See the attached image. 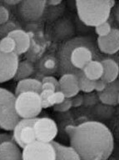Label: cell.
<instances>
[{
	"instance_id": "44dd1931",
	"label": "cell",
	"mask_w": 119,
	"mask_h": 160,
	"mask_svg": "<svg viewBox=\"0 0 119 160\" xmlns=\"http://www.w3.org/2000/svg\"><path fill=\"white\" fill-rule=\"evenodd\" d=\"M78 78V86H79L80 91H82L84 93H89L94 91V84L95 81L88 79L83 75V73H81L77 76Z\"/></svg>"
},
{
	"instance_id": "8992f818",
	"label": "cell",
	"mask_w": 119,
	"mask_h": 160,
	"mask_svg": "<svg viewBox=\"0 0 119 160\" xmlns=\"http://www.w3.org/2000/svg\"><path fill=\"white\" fill-rule=\"evenodd\" d=\"M22 160H55L56 153L51 142L35 141L22 148Z\"/></svg>"
},
{
	"instance_id": "f546056e",
	"label": "cell",
	"mask_w": 119,
	"mask_h": 160,
	"mask_svg": "<svg viewBox=\"0 0 119 160\" xmlns=\"http://www.w3.org/2000/svg\"><path fill=\"white\" fill-rule=\"evenodd\" d=\"M9 21V11L4 5L0 3V25Z\"/></svg>"
},
{
	"instance_id": "603a6c76",
	"label": "cell",
	"mask_w": 119,
	"mask_h": 160,
	"mask_svg": "<svg viewBox=\"0 0 119 160\" xmlns=\"http://www.w3.org/2000/svg\"><path fill=\"white\" fill-rule=\"evenodd\" d=\"M114 112L113 107L112 106H108V105L105 104H99L97 105L96 108H95V113L97 115L98 118H108L112 116V114Z\"/></svg>"
},
{
	"instance_id": "277c9868",
	"label": "cell",
	"mask_w": 119,
	"mask_h": 160,
	"mask_svg": "<svg viewBox=\"0 0 119 160\" xmlns=\"http://www.w3.org/2000/svg\"><path fill=\"white\" fill-rule=\"evenodd\" d=\"M16 96L9 90L0 88V128L12 131L21 118L15 108Z\"/></svg>"
},
{
	"instance_id": "e0dca14e",
	"label": "cell",
	"mask_w": 119,
	"mask_h": 160,
	"mask_svg": "<svg viewBox=\"0 0 119 160\" xmlns=\"http://www.w3.org/2000/svg\"><path fill=\"white\" fill-rule=\"evenodd\" d=\"M56 153L55 160H81L76 150L71 146H65L55 141L51 142Z\"/></svg>"
},
{
	"instance_id": "d590c367",
	"label": "cell",
	"mask_w": 119,
	"mask_h": 160,
	"mask_svg": "<svg viewBox=\"0 0 119 160\" xmlns=\"http://www.w3.org/2000/svg\"><path fill=\"white\" fill-rule=\"evenodd\" d=\"M3 2L8 6H12V5H18L21 2V1L20 0H6Z\"/></svg>"
},
{
	"instance_id": "d6986e66",
	"label": "cell",
	"mask_w": 119,
	"mask_h": 160,
	"mask_svg": "<svg viewBox=\"0 0 119 160\" xmlns=\"http://www.w3.org/2000/svg\"><path fill=\"white\" fill-rule=\"evenodd\" d=\"M82 73L85 77L92 81L101 79L103 73V67L101 61L94 59L88 62L82 69Z\"/></svg>"
},
{
	"instance_id": "484cf974",
	"label": "cell",
	"mask_w": 119,
	"mask_h": 160,
	"mask_svg": "<svg viewBox=\"0 0 119 160\" xmlns=\"http://www.w3.org/2000/svg\"><path fill=\"white\" fill-rule=\"evenodd\" d=\"M64 94L62 93L61 91H56L52 94H51L48 98V103H49L50 107H53L54 105H57L61 103V102L65 99Z\"/></svg>"
},
{
	"instance_id": "74e56055",
	"label": "cell",
	"mask_w": 119,
	"mask_h": 160,
	"mask_svg": "<svg viewBox=\"0 0 119 160\" xmlns=\"http://www.w3.org/2000/svg\"><path fill=\"white\" fill-rule=\"evenodd\" d=\"M107 2L108 6L111 8V9H112V8H115V6H116V2H115L114 0H108V1H107Z\"/></svg>"
},
{
	"instance_id": "d6a6232c",
	"label": "cell",
	"mask_w": 119,
	"mask_h": 160,
	"mask_svg": "<svg viewBox=\"0 0 119 160\" xmlns=\"http://www.w3.org/2000/svg\"><path fill=\"white\" fill-rule=\"evenodd\" d=\"M107 83L105 82H103L102 80L99 79L97 80V81H95V84H94V91L97 92L98 93L101 92H102L103 90L106 88L107 87Z\"/></svg>"
},
{
	"instance_id": "ba28073f",
	"label": "cell",
	"mask_w": 119,
	"mask_h": 160,
	"mask_svg": "<svg viewBox=\"0 0 119 160\" xmlns=\"http://www.w3.org/2000/svg\"><path fill=\"white\" fill-rule=\"evenodd\" d=\"M36 140L39 142H51L57 137L58 128L54 120L50 118H37L33 124Z\"/></svg>"
},
{
	"instance_id": "836d02e7",
	"label": "cell",
	"mask_w": 119,
	"mask_h": 160,
	"mask_svg": "<svg viewBox=\"0 0 119 160\" xmlns=\"http://www.w3.org/2000/svg\"><path fill=\"white\" fill-rule=\"evenodd\" d=\"M4 142H14L12 134L7 133H0V143Z\"/></svg>"
},
{
	"instance_id": "7c38bea8",
	"label": "cell",
	"mask_w": 119,
	"mask_h": 160,
	"mask_svg": "<svg viewBox=\"0 0 119 160\" xmlns=\"http://www.w3.org/2000/svg\"><path fill=\"white\" fill-rule=\"evenodd\" d=\"M58 82H59L60 91L64 94L65 98H71L79 93L80 89L77 75L72 73L62 74Z\"/></svg>"
},
{
	"instance_id": "4316f807",
	"label": "cell",
	"mask_w": 119,
	"mask_h": 160,
	"mask_svg": "<svg viewBox=\"0 0 119 160\" xmlns=\"http://www.w3.org/2000/svg\"><path fill=\"white\" fill-rule=\"evenodd\" d=\"M71 108H72V101H71V98H67L61 103L53 106L54 111L59 112H67Z\"/></svg>"
},
{
	"instance_id": "3957f363",
	"label": "cell",
	"mask_w": 119,
	"mask_h": 160,
	"mask_svg": "<svg viewBox=\"0 0 119 160\" xmlns=\"http://www.w3.org/2000/svg\"><path fill=\"white\" fill-rule=\"evenodd\" d=\"M79 19L89 27H97L109 19L112 9L105 0H77L75 2Z\"/></svg>"
},
{
	"instance_id": "83f0119b",
	"label": "cell",
	"mask_w": 119,
	"mask_h": 160,
	"mask_svg": "<svg viewBox=\"0 0 119 160\" xmlns=\"http://www.w3.org/2000/svg\"><path fill=\"white\" fill-rule=\"evenodd\" d=\"M98 101V95L95 94L93 92L85 93L83 95V104L85 106H94Z\"/></svg>"
},
{
	"instance_id": "e575fe53",
	"label": "cell",
	"mask_w": 119,
	"mask_h": 160,
	"mask_svg": "<svg viewBox=\"0 0 119 160\" xmlns=\"http://www.w3.org/2000/svg\"><path fill=\"white\" fill-rule=\"evenodd\" d=\"M42 90H50V91H53L56 92V88L53 84L50 83V82H44L42 83Z\"/></svg>"
},
{
	"instance_id": "d4e9b609",
	"label": "cell",
	"mask_w": 119,
	"mask_h": 160,
	"mask_svg": "<svg viewBox=\"0 0 119 160\" xmlns=\"http://www.w3.org/2000/svg\"><path fill=\"white\" fill-rule=\"evenodd\" d=\"M112 29V26L108 22V21L103 22L102 24L98 25L97 27H95V32H96L98 37H105V36H107V35L109 34Z\"/></svg>"
},
{
	"instance_id": "5b68a950",
	"label": "cell",
	"mask_w": 119,
	"mask_h": 160,
	"mask_svg": "<svg viewBox=\"0 0 119 160\" xmlns=\"http://www.w3.org/2000/svg\"><path fill=\"white\" fill-rule=\"evenodd\" d=\"M15 108L20 118H36L42 110L39 94L35 92H21L16 96Z\"/></svg>"
},
{
	"instance_id": "f1b7e54d",
	"label": "cell",
	"mask_w": 119,
	"mask_h": 160,
	"mask_svg": "<svg viewBox=\"0 0 119 160\" xmlns=\"http://www.w3.org/2000/svg\"><path fill=\"white\" fill-rule=\"evenodd\" d=\"M53 92H54L53 91H50V90H42V92H40V100H41V104H42V108H50V105L48 103V98Z\"/></svg>"
},
{
	"instance_id": "cb8c5ba5",
	"label": "cell",
	"mask_w": 119,
	"mask_h": 160,
	"mask_svg": "<svg viewBox=\"0 0 119 160\" xmlns=\"http://www.w3.org/2000/svg\"><path fill=\"white\" fill-rule=\"evenodd\" d=\"M19 28H21L19 25L12 21H7L3 24L0 25V40L8 36L10 32H12L13 30L19 29Z\"/></svg>"
},
{
	"instance_id": "ffe728a7",
	"label": "cell",
	"mask_w": 119,
	"mask_h": 160,
	"mask_svg": "<svg viewBox=\"0 0 119 160\" xmlns=\"http://www.w3.org/2000/svg\"><path fill=\"white\" fill-rule=\"evenodd\" d=\"M33 72H34V67L30 61L27 60L21 61V62L19 61L14 79L20 81L25 78H28L33 73Z\"/></svg>"
},
{
	"instance_id": "6da1fadb",
	"label": "cell",
	"mask_w": 119,
	"mask_h": 160,
	"mask_svg": "<svg viewBox=\"0 0 119 160\" xmlns=\"http://www.w3.org/2000/svg\"><path fill=\"white\" fill-rule=\"evenodd\" d=\"M65 132L81 160H107L113 152V134L102 122L87 121L77 126L67 125Z\"/></svg>"
},
{
	"instance_id": "1f68e13d",
	"label": "cell",
	"mask_w": 119,
	"mask_h": 160,
	"mask_svg": "<svg viewBox=\"0 0 119 160\" xmlns=\"http://www.w3.org/2000/svg\"><path fill=\"white\" fill-rule=\"evenodd\" d=\"M72 101V108H78L83 104V95L77 94L74 97L71 98Z\"/></svg>"
},
{
	"instance_id": "30bf717a",
	"label": "cell",
	"mask_w": 119,
	"mask_h": 160,
	"mask_svg": "<svg viewBox=\"0 0 119 160\" xmlns=\"http://www.w3.org/2000/svg\"><path fill=\"white\" fill-rule=\"evenodd\" d=\"M19 62V56L15 52L3 53L0 52V83L14 78Z\"/></svg>"
},
{
	"instance_id": "5bb4252c",
	"label": "cell",
	"mask_w": 119,
	"mask_h": 160,
	"mask_svg": "<svg viewBox=\"0 0 119 160\" xmlns=\"http://www.w3.org/2000/svg\"><path fill=\"white\" fill-rule=\"evenodd\" d=\"M8 36L14 39L16 43L15 53L17 56L23 54L28 51L31 45V38L27 32H25L22 28H19V29L13 30L12 32H10Z\"/></svg>"
},
{
	"instance_id": "8fae6325",
	"label": "cell",
	"mask_w": 119,
	"mask_h": 160,
	"mask_svg": "<svg viewBox=\"0 0 119 160\" xmlns=\"http://www.w3.org/2000/svg\"><path fill=\"white\" fill-rule=\"evenodd\" d=\"M97 47L105 54L112 55L119 50V30L112 28L110 33L105 37H97Z\"/></svg>"
},
{
	"instance_id": "8d00e7d4",
	"label": "cell",
	"mask_w": 119,
	"mask_h": 160,
	"mask_svg": "<svg viewBox=\"0 0 119 160\" xmlns=\"http://www.w3.org/2000/svg\"><path fill=\"white\" fill-rule=\"evenodd\" d=\"M61 3H62L61 0H48L47 1V5H49V6H57Z\"/></svg>"
},
{
	"instance_id": "4fadbf2b",
	"label": "cell",
	"mask_w": 119,
	"mask_h": 160,
	"mask_svg": "<svg viewBox=\"0 0 119 160\" xmlns=\"http://www.w3.org/2000/svg\"><path fill=\"white\" fill-rule=\"evenodd\" d=\"M118 80L108 83L102 92L98 93V99L102 104L115 107L119 103Z\"/></svg>"
},
{
	"instance_id": "9c48e42d",
	"label": "cell",
	"mask_w": 119,
	"mask_h": 160,
	"mask_svg": "<svg viewBox=\"0 0 119 160\" xmlns=\"http://www.w3.org/2000/svg\"><path fill=\"white\" fill-rule=\"evenodd\" d=\"M47 6V1L36 0V1H21L18 4V12L22 19L27 22L37 21L44 13Z\"/></svg>"
},
{
	"instance_id": "7a4b0ae2",
	"label": "cell",
	"mask_w": 119,
	"mask_h": 160,
	"mask_svg": "<svg viewBox=\"0 0 119 160\" xmlns=\"http://www.w3.org/2000/svg\"><path fill=\"white\" fill-rule=\"evenodd\" d=\"M96 54L94 43L88 38H75L67 41L59 52L60 68L62 74L78 76Z\"/></svg>"
},
{
	"instance_id": "7402d4cb",
	"label": "cell",
	"mask_w": 119,
	"mask_h": 160,
	"mask_svg": "<svg viewBox=\"0 0 119 160\" xmlns=\"http://www.w3.org/2000/svg\"><path fill=\"white\" fill-rule=\"evenodd\" d=\"M16 43L12 38L7 36L0 40V52L3 53H12L15 52Z\"/></svg>"
},
{
	"instance_id": "4dcf8cb0",
	"label": "cell",
	"mask_w": 119,
	"mask_h": 160,
	"mask_svg": "<svg viewBox=\"0 0 119 160\" xmlns=\"http://www.w3.org/2000/svg\"><path fill=\"white\" fill-rule=\"evenodd\" d=\"M41 82H42V83H44V82H50V83H52V84L54 85L57 91H60L59 82H58V80H57L55 77H53V76H45V77L41 80Z\"/></svg>"
},
{
	"instance_id": "ac0fdd59",
	"label": "cell",
	"mask_w": 119,
	"mask_h": 160,
	"mask_svg": "<svg viewBox=\"0 0 119 160\" xmlns=\"http://www.w3.org/2000/svg\"><path fill=\"white\" fill-rule=\"evenodd\" d=\"M35 92L39 94L42 92V82L37 78H25L17 82L15 88V96L21 92Z\"/></svg>"
},
{
	"instance_id": "52a82bcc",
	"label": "cell",
	"mask_w": 119,
	"mask_h": 160,
	"mask_svg": "<svg viewBox=\"0 0 119 160\" xmlns=\"http://www.w3.org/2000/svg\"><path fill=\"white\" fill-rule=\"evenodd\" d=\"M36 118H21L17 124L15 125L12 132V138L14 142L21 148H23L27 145L37 141L35 136L33 124Z\"/></svg>"
},
{
	"instance_id": "2e32d148",
	"label": "cell",
	"mask_w": 119,
	"mask_h": 160,
	"mask_svg": "<svg viewBox=\"0 0 119 160\" xmlns=\"http://www.w3.org/2000/svg\"><path fill=\"white\" fill-rule=\"evenodd\" d=\"M101 62L103 67V73L101 80L107 84L116 81L119 74V66L117 62L112 58H105L102 60Z\"/></svg>"
},
{
	"instance_id": "9a60e30c",
	"label": "cell",
	"mask_w": 119,
	"mask_h": 160,
	"mask_svg": "<svg viewBox=\"0 0 119 160\" xmlns=\"http://www.w3.org/2000/svg\"><path fill=\"white\" fill-rule=\"evenodd\" d=\"M0 160H22L21 148L15 142L0 143Z\"/></svg>"
}]
</instances>
